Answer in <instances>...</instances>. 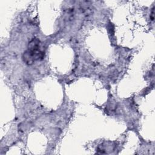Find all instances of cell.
I'll use <instances>...</instances> for the list:
<instances>
[{
  "label": "cell",
  "mask_w": 155,
  "mask_h": 155,
  "mask_svg": "<svg viewBox=\"0 0 155 155\" xmlns=\"http://www.w3.org/2000/svg\"><path fill=\"white\" fill-rule=\"evenodd\" d=\"M44 53L40 48V42L37 39H33L28 45V50L24 54V59L27 64H31L43 57Z\"/></svg>",
  "instance_id": "1"
}]
</instances>
